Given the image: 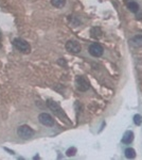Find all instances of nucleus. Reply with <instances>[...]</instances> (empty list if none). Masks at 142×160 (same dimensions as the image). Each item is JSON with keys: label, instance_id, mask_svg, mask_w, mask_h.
<instances>
[{"label": "nucleus", "instance_id": "5", "mask_svg": "<svg viewBox=\"0 0 142 160\" xmlns=\"http://www.w3.org/2000/svg\"><path fill=\"white\" fill-rule=\"evenodd\" d=\"M103 52H104V49H103V47L100 45L99 43H94V44H91V45L89 46V53L92 57L98 58V57L102 56Z\"/></svg>", "mask_w": 142, "mask_h": 160}, {"label": "nucleus", "instance_id": "14", "mask_svg": "<svg viewBox=\"0 0 142 160\" xmlns=\"http://www.w3.org/2000/svg\"><path fill=\"white\" fill-rule=\"evenodd\" d=\"M134 123H135V125L137 126H140L142 124V115L136 114L135 117H134Z\"/></svg>", "mask_w": 142, "mask_h": 160}, {"label": "nucleus", "instance_id": "9", "mask_svg": "<svg viewBox=\"0 0 142 160\" xmlns=\"http://www.w3.org/2000/svg\"><path fill=\"white\" fill-rule=\"evenodd\" d=\"M134 140V132L131 130L126 131L122 137V143L124 144H131Z\"/></svg>", "mask_w": 142, "mask_h": 160}, {"label": "nucleus", "instance_id": "1", "mask_svg": "<svg viewBox=\"0 0 142 160\" xmlns=\"http://www.w3.org/2000/svg\"><path fill=\"white\" fill-rule=\"evenodd\" d=\"M13 45L15 46V48L18 49L19 51L24 53H29L30 50H31V46L30 44L27 42L24 38H14L13 41Z\"/></svg>", "mask_w": 142, "mask_h": 160}, {"label": "nucleus", "instance_id": "12", "mask_svg": "<svg viewBox=\"0 0 142 160\" xmlns=\"http://www.w3.org/2000/svg\"><path fill=\"white\" fill-rule=\"evenodd\" d=\"M124 154H125V157H126L127 159H134V158L136 157V152H135V149L131 148H126V149H125V152H124Z\"/></svg>", "mask_w": 142, "mask_h": 160}, {"label": "nucleus", "instance_id": "11", "mask_svg": "<svg viewBox=\"0 0 142 160\" xmlns=\"http://www.w3.org/2000/svg\"><path fill=\"white\" fill-rule=\"evenodd\" d=\"M127 8H128V10H130L131 12H133V13H136L140 10V7H139V4L137 3V2L135 1H131L130 2V3H127Z\"/></svg>", "mask_w": 142, "mask_h": 160}, {"label": "nucleus", "instance_id": "10", "mask_svg": "<svg viewBox=\"0 0 142 160\" xmlns=\"http://www.w3.org/2000/svg\"><path fill=\"white\" fill-rule=\"evenodd\" d=\"M90 34H91V37L94 38H100L102 37L103 32L99 27H94V28H92L91 31H90Z\"/></svg>", "mask_w": 142, "mask_h": 160}, {"label": "nucleus", "instance_id": "7", "mask_svg": "<svg viewBox=\"0 0 142 160\" xmlns=\"http://www.w3.org/2000/svg\"><path fill=\"white\" fill-rule=\"evenodd\" d=\"M38 121L45 126H48V127H51V126L54 125V120L53 118L51 117L49 113H40L39 117H38Z\"/></svg>", "mask_w": 142, "mask_h": 160}, {"label": "nucleus", "instance_id": "2", "mask_svg": "<svg viewBox=\"0 0 142 160\" xmlns=\"http://www.w3.org/2000/svg\"><path fill=\"white\" fill-rule=\"evenodd\" d=\"M17 133H18V136H19L20 138H22V139H30V138H32V137L34 136L35 131L33 130L30 126L21 125V126H19V127H18Z\"/></svg>", "mask_w": 142, "mask_h": 160}, {"label": "nucleus", "instance_id": "6", "mask_svg": "<svg viewBox=\"0 0 142 160\" xmlns=\"http://www.w3.org/2000/svg\"><path fill=\"white\" fill-rule=\"evenodd\" d=\"M47 105H48V107L50 108V109L52 110L56 115H57V117L63 118L64 115H65V114H64L63 109L59 107V105L56 102H54V100H52V99H49L48 102H47Z\"/></svg>", "mask_w": 142, "mask_h": 160}, {"label": "nucleus", "instance_id": "4", "mask_svg": "<svg viewBox=\"0 0 142 160\" xmlns=\"http://www.w3.org/2000/svg\"><path fill=\"white\" fill-rule=\"evenodd\" d=\"M66 49L71 53H79V52H81L82 47L77 41L70 40L66 43Z\"/></svg>", "mask_w": 142, "mask_h": 160}, {"label": "nucleus", "instance_id": "16", "mask_svg": "<svg viewBox=\"0 0 142 160\" xmlns=\"http://www.w3.org/2000/svg\"><path fill=\"white\" fill-rule=\"evenodd\" d=\"M136 18L137 19H142V12L140 11V10L136 13Z\"/></svg>", "mask_w": 142, "mask_h": 160}, {"label": "nucleus", "instance_id": "15", "mask_svg": "<svg viewBox=\"0 0 142 160\" xmlns=\"http://www.w3.org/2000/svg\"><path fill=\"white\" fill-rule=\"evenodd\" d=\"M76 148H69L68 151H67V156H73V155H76Z\"/></svg>", "mask_w": 142, "mask_h": 160}, {"label": "nucleus", "instance_id": "8", "mask_svg": "<svg viewBox=\"0 0 142 160\" xmlns=\"http://www.w3.org/2000/svg\"><path fill=\"white\" fill-rule=\"evenodd\" d=\"M130 44L133 47H142V35H136L130 40Z\"/></svg>", "mask_w": 142, "mask_h": 160}, {"label": "nucleus", "instance_id": "13", "mask_svg": "<svg viewBox=\"0 0 142 160\" xmlns=\"http://www.w3.org/2000/svg\"><path fill=\"white\" fill-rule=\"evenodd\" d=\"M51 4L54 8H63L66 4V0H51Z\"/></svg>", "mask_w": 142, "mask_h": 160}, {"label": "nucleus", "instance_id": "3", "mask_svg": "<svg viewBox=\"0 0 142 160\" xmlns=\"http://www.w3.org/2000/svg\"><path fill=\"white\" fill-rule=\"evenodd\" d=\"M76 89L81 92H86L87 90L89 89L90 86H89V82L85 77L83 76H79L76 77Z\"/></svg>", "mask_w": 142, "mask_h": 160}]
</instances>
